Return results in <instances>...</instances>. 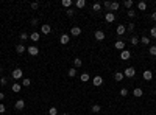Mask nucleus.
I'll return each instance as SVG.
<instances>
[{
  "label": "nucleus",
  "instance_id": "1",
  "mask_svg": "<svg viewBox=\"0 0 156 115\" xmlns=\"http://www.w3.org/2000/svg\"><path fill=\"white\" fill-rule=\"evenodd\" d=\"M11 76H13L14 79H24V72H22V68H14L13 73H11Z\"/></svg>",
  "mask_w": 156,
  "mask_h": 115
},
{
  "label": "nucleus",
  "instance_id": "2",
  "mask_svg": "<svg viewBox=\"0 0 156 115\" xmlns=\"http://www.w3.org/2000/svg\"><path fill=\"white\" fill-rule=\"evenodd\" d=\"M123 75L126 76V78H133V76L136 75V70H134V67H126V68H125V72H123Z\"/></svg>",
  "mask_w": 156,
  "mask_h": 115
},
{
  "label": "nucleus",
  "instance_id": "3",
  "mask_svg": "<svg viewBox=\"0 0 156 115\" xmlns=\"http://www.w3.org/2000/svg\"><path fill=\"white\" fill-rule=\"evenodd\" d=\"M92 84L95 86V87H100L102 84H103V78L100 75H97V76H94V79H92Z\"/></svg>",
  "mask_w": 156,
  "mask_h": 115
},
{
  "label": "nucleus",
  "instance_id": "4",
  "mask_svg": "<svg viewBox=\"0 0 156 115\" xmlns=\"http://www.w3.org/2000/svg\"><path fill=\"white\" fill-rule=\"evenodd\" d=\"M27 51H28L31 56H37V54H39V48H37L36 45H30V47L27 48Z\"/></svg>",
  "mask_w": 156,
  "mask_h": 115
},
{
  "label": "nucleus",
  "instance_id": "5",
  "mask_svg": "<svg viewBox=\"0 0 156 115\" xmlns=\"http://www.w3.org/2000/svg\"><path fill=\"white\" fill-rule=\"evenodd\" d=\"M120 57H122L123 61H128L130 57H131V51L130 50H122L120 51Z\"/></svg>",
  "mask_w": 156,
  "mask_h": 115
},
{
  "label": "nucleus",
  "instance_id": "6",
  "mask_svg": "<svg viewBox=\"0 0 156 115\" xmlns=\"http://www.w3.org/2000/svg\"><path fill=\"white\" fill-rule=\"evenodd\" d=\"M24 107H25V101L24 100H17L16 101V104H14V109L16 110H22Z\"/></svg>",
  "mask_w": 156,
  "mask_h": 115
},
{
  "label": "nucleus",
  "instance_id": "7",
  "mask_svg": "<svg viewBox=\"0 0 156 115\" xmlns=\"http://www.w3.org/2000/svg\"><path fill=\"white\" fill-rule=\"evenodd\" d=\"M94 37H95L97 41H103V39H105V33H103L102 30H97L95 34H94Z\"/></svg>",
  "mask_w": 156,
  "mask_h": 115
},
{
  "label": "nucleus",
  "instance_id": "8",
  "mask_svg": "<svg viewBox=\"0 0 156 115\" xmlns=\"http://www.w3.org/2000/svg\"><path fill=\"white\" fill-rule=\"evenodd\" d=\"M69 41H70V36H69V34H61L60 42H61L63 45H67V44H69Z\"/></svg>",
  "mask_w": 156,
  "mask_h": 115
},
{
  "label": "nucleus",
  "instance_id": "9",
  "mask_svg": "<svg viewBox=\"0 0 156 115\" xmlns=\"http://www.w3.org/2000/svg\"><path fill=\"white\" fill-rule=\"evenodd\" d=\"M70 34H72V36H75V37H78V36L81 34V28H80V27H72Z\"/></svg>",
  "mask_w": 156,
  "mask_h": 115
},
{
  "label": "nucleus",
  "instance_id": "10",
  "mask_svg": "<svg viewBox=\"0 0 156 115\" xmlns=\"http://www.w3.org/2000/svg\"><path fill=\"white\" fill-rule=\"evenodd\" d=\"M52 31V27L48 25V24H44V25H41V33L42 34H48Z\"/></svg>",
  "mask_w": 156,
  "mask_h": 115
},
{
  "label": "nucleus",
  "instance_id": "11",
  "mask_svg": "<svg viewBox=\"0 0 156 115\" xmlns=\"http://www.w3.org/2000/svg\"><path fill=\"white\" fill-rule=\"evenodd\" d=\"M123 78H125V75H123V72H115V73H114V79H115L117 83H120V81H122Z\"/></svg>",
  "mask_w": 156,
  "mask_h": 115
},
{
  "label": "nucleus",
  "instance_id": "12",
  "mask_svg": "<svg viewBox=\"0 0 156 115\" xmlns=\"http://www.w3.org/2000/svg\"><path fill=\"white\" fill-rule=\"evenodd\" d=\"M105 20H106V22H109V24H111V22H114V20H115V14H114V13H106Z\"/></svg>",
  "mask_w": 156,
  "mask_h": 115
},
{
  "label": "nucleus",
  "instance_id": "13",
  "mask_svg": "<svg viewBox=\"0 0 156 115\" xmlns=\"http://www.w3.org/2000/svg\"><path fill=\"white\" fill-rule=\"evenodd\" d=\"M142 76H144L145 81H150V79L153 78V72H151V70H145V72L142 73Z\"/></svg>",
  "mask_w": 156,
  "mask_h": 115
},
{
  "label": "nucleus",
  "instance_id": "14",
  "mask_svg": "<svg viewBox=\"0 0 156 115\" xmlns=\"http://www.w3.org/2000/svg\"><path fill=\"white\" fill-rule=\"evenodd\" d=\"M16 51H17L19 54H22V53H25V51H27V48H25V45H24V44H17V45H16Z\"/></svg>",
  "mask_w": 156,
  "mask_h": 115
},
{
  "label": "nucleus",
  "instance_id": "15",
  "mask_svg": "<svg viewBox=\"0 0 156 115\" xmlns=\"http://www.w3.org/2000/svg\"><path fill=\"white\" fill-rule=\"evenodd\" d=\"M133 95H134L136 98H139V97H142V95H144V90H142L141 87H136V89L133 90Z\"/></svg>",
  "mask_w": 156,
  "mask_h": 115
},
{
  "label": "nucleus",
  "instance_id": "16",
  "mask_svg": "<svg viewBox=\"0 0 156 115\" xmlns=\"http://www.w3.org/2000/svg\"><path fill=\"white\" fill-rule=\"evenodd\" d=\"M125 31H126V27H125V25H119V27H117V28H115V33H117V34H119V36H122V34H125Z\"/></svg>",
  "mask_w": 156,
  "mask_h": 115
},
{
  "label": "nucleus",
  "instance_id": "17",
  "mask_svg": "<svg viewBox=\"0 0 156 115\" xmlns=\"http://www.w3.org/2000/svg\"><path fill=\"white\" fill-rule=\"evenodd\" d=\"M11 90H13L14 93H19V92L22 90V84H17V83H14V84L11 86Z\"/></svg>",
  "mask_w": 156,
  "mask_h": 115
},
{
  "label": "nucleus",
  "instance_id": "18",
  "mask_svg": "<svg viewBox=\"0 0 156 115\" xmlns=\"http://www.w3.org/2000/svg\"><path fill=\"white\" fill-rule=\"evenodd\" d=\"M30 39H31L33 42H39V39H41V34L34 31V33H31V34H30Z\"/></svg>",
  "mask_w": 156,
  "mask_h": 115
},
{
  "label": "nucleus",
  "instance_id": "19",
  "mask_svg": "<svg viewBox=\"0 0 156 115\" xmlns=\"http://www.w3.org/2000/svg\"><path fill=\"white\" fill-rule=\"evenodd\" d=\"M114 47H115V50H123L125 48V42L123 41H115Z\"/></svg>",
  "mask_w": 156,
  "mask_h": 115
},
{
  "label": "nucleus",
  "instance_id": "20",
  "mask_svg": "<svg viewBox=\"0 0 156 115\" xmlns=\"http://www.w3.org/2000/svg\"><path fill=\"white\" fill-rule=\"evenodd\" d=\"M83 65V61L80 59V57H75L73 59V68H80Z\"/></svg>",
  "mask_w": 156,
  "mask_h": 115
},
{
  "label": "nucleus",
  "instance_id": "21",
  "mask_svg": "<svg viewBox=\"0 0 156 115\" xmlns=\"http://www.w3.org/2000/svg\"><path fill=\"white\" fill-rule=\"evenodd\" d=\"M75 6H76L78 9L84 8V6H86V0H76V2H75Z\"/></svg>",
  "mask_w": 156,
  "mask_h": 115
},
{
  "label": "nucleus",
  "instance_id": "22",
  "mask_svg": "<svg viewBox=\"0 0 156 115\" xmlns=\"http://www.w3.org/2000/svg\"><path fill=\"white\" fill-rule=\"evenodd\" d=\"M89 78H91V76H89V73H87V72H84V73H81V75H80V79H81L83 83H87V81H89Z\"/></svg>",
  "mask_w": 156,
  "mask_h": 115
},
{
  "label": "nucleus",
  "instance_id": "23",
  "mask_svg": "<svg viewBox=\"0 0 156 115\" xmlns=\"http://www.w3.org/2000/svg\"><path fill=\"white\" fill-rule=\"evenodd\" d=\"M119 6H120L119 2H111V8H109V11H111V13H112V11H117V9H119Z\"/></svg>",
  "mask_w": 156,
  "mask_h": 115
},
{
  "label": "nucleus",
  "instance_id": "24",
  "mask_svg": "<svg viewBox=\"0 0 156 115\" xmlns=\"http://www.w3.org/2000/svg\"><path fill=\"white\" fill-rule=\"evenodd\" d=\"M91 110H92L94 113H99V112L102 110V106H100V104H94V106L91 107Z\"/></svg>",
  "mask_w": 156,
  "mask_h": 115
},
{
  "label": "nucleus",
  "instance_id": "25",
  "mask_svg": "<svg viewBox=\"0 0 156 115\" xmlns=\"http://www.w3.org/2000/svg\"><path fill=\"white\" fill-rule=\"evenodd\" d=\"M61 5H63L64 8H67V9H69V8L72 6V0H63V2H61Z\"/></svg>",
  "mask_w": 156,
  "mask_h": 115
},
{
  "label": "nucleus",
  "instance_id": "26",
  "mask_svg": "<svg viewBox=\"0 0 156 115\" xmlns=\"http://www.w3.org/2000/svg\"><path fill=\"white\" fill-rule=\"evenodd\" d=\"M67 75L70 76V78H75V76H76V68H69V72H67Z\"/></svg>",
  "mask_w": 156,
  "mask_h": 115
},
{
  "label": "nucleus",
  "instance_id": "27",
  "mask_svg": "<svg viewBox=\"0 0 156 115\" xmlns=\"http://www.w3.org/2000/svg\"><path fill=\"white\" fill-rule=\"evenodd\" d=\"M141 42H142L144 45H150V37H147V36H142V37H141Z\"/></svg>",
  "mask_w": 156,
  "mask_h": 115
},
{
  "label": "nucleus",
  "instance_id": "28",
  "mask_svg": "<svg viewBox=\"0 0 156 115\" xmlns=\"http://www.w3.org/2000/svg\"><path fill=\"white\" fill-rule=\"evenodd\" d=\"M30 84H31V79L30 78H24L22 79V87H28Z\"/></svg>",
  "mask_w": 156,
  "mask_h": 115
},
{
  "label": "nucleus",
  "instance_id": "29",
  "mask_svg": "<svg viewBox=\"0 0 156 115\" xmlns=\"http://www.w3.org/2000/svg\"><path fill=\"white\" fill-rule=\"evenodd\" d=\"M130 41H131V44H133V45H138L141 39H139V37H138V36H131V39H130Z\"/></svg>",
  "mask_w": 156,
  "mask_h": 115
},
{
  "label": "nucleus",
  "instance_id": "30",
  "mask_svg": "<svg viewBox=\"0 0 156 115\" xmlns=\"http://www.w3.org/2000/svg\"><path fill=\"white\" fill-rule=\"evenodd\" d=\"M138 8H139L141 11H145V9H147V3H145V2H139V3H138Z\"/></svg>",
  "mask_w": 156,
  "mask_h": 115
},
{
  "label": "nucleus",
  "instance_id": "31",
  "mask_svg": "<svg viewBox=\"0 0 156 115\" xmlns=\"http://www.w3.org/2000/svg\"><path fill=\"white\" fill-rule=\"evenodd\" d=\"M48 115H58V109H56L55 106H52V107L48 109Z\"/></svg>",
  "mask_w": 156,
  "mask_h": 115
},
{
  "label": "nucleus",
  "instance_id": "32",
  "mask_svg": "<svg viewBox=\"0 0 156 115\" xmlns=\"http://www.w3.org/2000/svg\"><path fill=\"white\" fill-rule=\"evenodd\" d=\"M123 6H125L126 9H130V8L133 6V0H125V2H123Z\"/></svg>",
  "mask_w": 156,
  "mask_h": 115
},
{
  "label": "nucleus",
  "instance_id": "33",
  "mask_svg": "<svg viewBox=\"0 0 156 115\" xmlns=\"http://www.w3.org/2000/svg\"><path fill=\"white\" fill-rule=\"evenodd\" d=\"M148 53H150L151 56H156V45H153V47H150V48H148Z\"/></svg>",
  "mask_w": 156,
  "mask_h": 115
},
{
  "label": "nucleus",
  "instance_id": "34",
  "mask_svg": "<svg viewBox=\"0 0 156 115\" xmlns=\"http://www.w3.org/2000/svg\"><path fill=\"white\" fill-rule=\"evenodd\" d=\"M0 84H2V86L8 84V78H6V76H2V78H0Z\"/></svg>",
  "mask_w": 156,
  "mask_h": 115
},
{
  "label": "nucleus",
  "instance_id": "35",
  "mask_svg": "<svg viewBox=\"0 0 156 115\" xmlns=\"http://www.w3.org/2000/svg\"><path fill=\"white\" fill-rule=\"evenodd\" d=\"M92 9H94V11H100V9H102V5H100V3H94V5H92Z\"/></svg>",
  "mask_w": 156,
  "mask_h": 115
},
{
  "label": "nucleus",
  "instance_id": "36",
  "mask_svg": "<svg viewBox=\"0 0 156 115\" xmlns=\"http://www.w3.org/2000/svg\"><path fill=\"white\" fill-rule=\"evenodd\" d=\"M150 36L153 37V39H156V27H153V28L150 30Z\"/></svg>",
  "mask_w": 156,
  "mask_h": 115
},
{
  "label": "nucleus",
  "instance_id": "37",
  "mask_svg": "<svg viewBox=\"0 0 156 115\" xmlns=\"http://www.w3.org/2000/svg\"><path fill=\"white\" fill-rule=\"evenodd\" d=\"M19 37H21V41H27V39H30L27 33H21V36H19Z\"/></svg>",
  "mask_w": 156,
  "mask_h": 115
},
{
  "label": "nucleus",
  "instance_id": "38",
  "mask_svg": "<svg viewBox=\"0 0 156 115\" xmlns=\"http://www.w3.org/2000/svg\"><path fill=\"white\" fill-rule=\"evenodd\" d=\"M120 95H122V97H126V95H128V89H120Z\"/></svg>",
  "mask_w": 156,
  "mask_h": 115
},
{
  "label": "nucleus",
  "instance_id": "39",
  "mask_svg": "<svg viewBox=\"0 0 156 115\" xmlns=\"http://www.w3.org/2000/svg\"><path fill=\"white\" fill-rule=\"evenodd\" d=\"M3 112H6V107H5V104L0 103V113H3Z\"/></svg>",
  "mask_w": 156,
  "mask_h": 115
},
{
  "label": "nucleus",
  "instance_id": "40",
  "mask_svg": "<svg viewBox=\"0 0 156 115\" xmlns=\"http://www.w3.org/2000/svg\"><path fill=\"white\" fill-rule=\"evenodd\" d=\"M66 13H67V16H69V17H72V16L75 14V11H73V9H70V8H69V9H67Z\"/></svg>",
  "mask_w": 156,
  "mask_h": 115
},
{
  "label": "nucleus",
  "instance_id": "41",
  "mask_svg": "<svg viewBox=\"0 0 156 115\" xmlns=\"http://www.w3.org/2000/svg\"><path fill=\"white\" fill-rule=\"evenodd\" d=\"M103 6H105L106 9H109V8H111V2H103Z\"/></svg>",
  "mask_w": 156,
  "mask_h": 115
},
{
  "label": "nucleus",
  "instance_id": "42",
  "mask_svg": "<svg viewBox=\"0 0 156 115\" xmlns=\"http://www.w3.org/2000/svg\"><path fill=\"white\" fill-rule=\"evenodd\" d=\"M31 8H33V9H37V8H39V3H37V2L31 3Z\"/></svg>",
  "mask_w": 156,
  "mask_h": 115
},
{
  "label": "nucleus",
  "instance_id": "43",
  "mask_svg": "<svg viewBox=\"0 0 156 115\" xmlns=\"http://www.w3.org/2000/svg\"><path fill=\"white\" fill-rule=\"evenodd\" d=\"M128 16H130V17H134V16H136V13H134L133 9H128Z\"/></svg>",
  "mask_w": 156,
  "mask_h": 115
},
{
  "label": "nucleus",
  "instance_id": "44",
  "mask_svg": "<svg viewBox=\"0 0 156 115\" xmlns=\"http://www.w3.org/2000/svg\"><path fill=\"white\" fill-rule=\"evenodd\" d=\"M133 30H134V24H128V31L131 33Z\"/></svg>",
  "mask_w": 156,
  "mask_h": 115
},
{
  "label": "nucleus",
  "instance_id": "45",
  "mask_svg": "<svg viewBox=\"0 0 156 115\" xmlns=\"http://www.w3.org/2000/svg\"><path fill=\"white\" fill-rule=\"evenodd\" d=\"M31 25H37V19H31Z\"/></svg>",
  "mask_w": 156,
  "mask_h": 115
},
{
  "label": "nucleus",
  "instance_id": "46",
  "mask_svg": "<svg viewBox=\"0 0 156 115\" xmlns=\"http://www.w3.org/2000/svg\"><path fill=\"white\" fill-rule=\"evenodd\" d=\"M2 100H5V93H3V92H0V101H2Z\"/></svg>",
  "mask_w": 156,
  "mask_h": 115
},
{
  "label": "nucleus",
  "instance_id": "47",
  "mask_svg": "<svg viewBox=\"0 0 156 115\" xmlns=\"http://www.w3.org/2000/svg\"><path fill=\"white\" fill-rule=\"evenodd\" d=\"M151 19H153V20L156 22V13H151Z\"/></svg>",
  "mask_w": 156,
  "mask_h": 115
},
{
  "label": "nucleus",
  "instance_id": "48",
  "mask_svg": "<svg viewBox=\"0 0 156 115\" xmlns=\"http://www.w3.org/2000/svg\"><path fill=\"white\" fill-rule=\"evenodd\" d=\"M63 115H69V113H67V112H64V113H63Z\"/></svg>",
  "mask_w": 156,
  "mask_h": 115
},
{
  "label": "nucleus",
  "instance_id": "49",
  "mask_svg": "<svg viewBox=\"0 0 156 115\" xmlns=\"http://www.w3.org/2000/svg\"><path fill=\"white\" fill-rule=\"evenodd\" d=\"M148 115H154V113H148Z\"/></svg>",
  "mask_w": 156,
  "mask_h": 115
},
{
  "label": "nucleus",
  "instance_id": "50",
  "mask_svg": "<svg viewBox=\"0 0 156 115\" xmlns=\"http://www.w3.org/2000/svg\"><path fill=\"white\" fill-rule=\"evenodd\" d=\"M0 72H2V67H0Z\"/></svg>",
  "mask_w": 156,
  "mask_h": 115
},
{
  "label": "nucleus",
  "instance_id": "51",
  "mask_svg": "<svg viewBox=\"0 0 156 115\" xmlns=\"http://www.w3.org/2000/svg\"><path fill=\"white\" fill-rule=\"evenodd\" d=\"M154 93H156V90H154Z\"/></svg>",
  "mask_w": 156,
  "mask_h": 115
},
{
  "label": "nucleus",
  "instance_id": "52",
  "mask_svg": "<svg viewBox=\"0 0 156 115\" xmlns=\"http://www.w3.org/2000/svg\"><path fill=\"white\" fill-rule=\"evenodd\" d=\"M24 115H25V113H24Z\"/></svg>",
  "mask_w": 156,
  "mask_h": 115
}]
</instances>
